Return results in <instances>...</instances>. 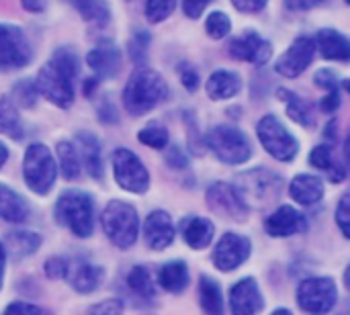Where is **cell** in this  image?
<instances>
[{
    "instance_id": "obj_1",
    "label": "cell",
    "mask_w": 350,
    "mask_h": 315,
    "mask_svg": "<svg viewBox=\"0 0 350 315\" xmlns=\"http://www.w3.org/2000/svg\"><path fill=\"white\" fill-rule=\"evenodd\" d=\"M170 96V88L160 72L152 68H137L123 90V107L129 115L142 117L160 107Z\"/></svg>"
},
{
    "instance_id": "obj_2",
    "label": "cell",
    "mask_w": 350,
    "mask_h": 315,
    "mask_svg": "<svg viewBox=\"0 0 350 315\" xmlns=\"http://www.w3.org/2000/svg\"><path fill=\"white\" fill-rule=\"evenodd\" d=\"M53 215L76 238H90L94 232V199L88 193L76 189L64 191L55 201Z\"/></svg>"
},
{
    "instance_id": "obj_3",
    "label": "cell",
    "mask_w": 350,
    "mask_h": 315,
    "mask_svg": "<svg viewBox=\"0 0 350 315\" xmlns=\"http://www.w3.org/2000/svg\"><path fill=\"white\" fill-rule=\"evenodd\" d=\"M283 178L275 170L269 168H252L246 172H240L236 176V191L244 199V203L256 209L273 205L279 195L283 193Z\"/></svg>"
},
{
    "instance_id": "obj_4",
    "label": "cell",
    "mask_w": 350,
    "mask_h": 315,
    "mask_svg": "<svg viewBox=\"0 0 350 315\" xmlns=\"http://www.w3.org/2000/svg\"><path fill=\"white\" fill-rule=\"evenodd\" d=\"M205 146L215 154L217 160L230 166H238L250 160L252 143L248 135L236 125H215L205 135Z\"/></svg>"
},
{
    "instance_id": "obj_5",
    "label": "cell",
    "mask_w": 350,
    "mask_h": 315,
    "mask_svg": "<svg viewBox=\"0 0 350 315\" xmlns=\"http://www.w3.org/2000/svg\"><path fill=\"white\" fill-rule=\"evenodd\" d=\"M103 230L117 248H131L139 236L137 209L125 201H111L103 211Z\"/></svg>"
},
{
    "instance_id": "obj_6",
    "label": "cell",
    "mask_w": 350,
    "mask_h": 315,
    "mask_svg": "<svg viewBox=\"0 0 350 315\" xmlns=\"http://www.w3.org/2000/svg\"><path fill=\"white\" fill-rule=\"evenodd\" d=\"M23 176L27 187L37 195H47L57 178V166L45 143H31L23 158Z\"/></svg>"
},
{
    "instance_id": "obj_7",
    "label": "cell",
    "mask_w": 350,
    "mask_h": 315,
    "mask_svg": "<svg viewBox=\"0 0 350 315\" xmlns=\"http://www.w3.org/2000/svg\"><path fill=\"white\" fill-rule=\"evenodd\" d=\"M256 135L262 148L279 162H291L299 152L295 135L281 123L277 115H265L256 125Z\"/></svg>"
},
{
    "instance_id": "obj_8",
    "label": "cell",
    "mask_w": 350,
    "mask_h": 315,
    "mask_svg": "<svg viewBox=\"0 0 350 315\" xmlns=\"http://www.w3.org/2000/svg\"><path fill=\"white\" fill-rule=\"evenodd\" d=\"M338 301L336 283L328 277H312L297 287V305L310 315H326Z\"/></svg>"
},
{
    "instance_id": "obj_9",
    "label": "cell",
    "mask_w": 350,
    "mask_h": 315,
    "mask_svg": "<svg viewBox=\"0 0 350 315\" xmlns=\"http://www.w3.org/2000/svg\"><path fill=\"white\" fill-rule=\"evenodd\" d=\"M31 59L33 49L25 31L12 23H0V72L21 70Z\"/></svg>"
},
{
    "instance_id": "obj_10",
    "label": "cell",
    "mask_w": 350,
    "mask_h": 315,
    "mask_svg": "<svg viewBox=\"0 0 350 315\" xmlns=\"http://www.w3.org/2000/svg\"><path fill=\"white\" fill-rule=\"evenodd\" d=\"M113 174L117 184L133 195H144L150 189V172L144 162L127 148L113 152Z\"/></svg>"
},
{
    "instance_id": "obj_11",
    "label": "cell",
    "mask_w": 350,
    "mask_h": 315,
    "mask_svg": "<svg viewBox=\"0 0 350 315\" xmlns=\"http://www.w3.org/2000/svg\"><path fill=\"white\" fill-rule=\"evenodd\" d=\"M35 86L41 96L59 109H68L74 102V80L51 61L41 66L35 78Z\"/></svg>"
},
{
    "instance_id": "obj_12",
    "label": "cell",
    "mask_w": 350,
    "mask_h": 315,
    "mask_svg": "<svg viewBox=\"0 0 350 315\" xmlns=\"http://www.w3.org/2000/svg\"><path fill=\"white\" fill-rule=\"evenodd\" d=\"M207 205L213 213L230 219V221H246L248 219V205L244 203V199L240 197V193L236 191L234 184L230 182H213L207 193H205Z\"/></svg>"
},
{
    "instance_id": "obj_13",
    "label": "cell",
    "mask_w": 350,
    "mask_h": 315,
    "mask_svg": "<svg viewBox=\"0 0 350 315\" xmlns=\"http://www.w3.org/2000/svg\"><path fill=\"white\" fill-rule=\"evenodd\" d=\"M228 51L234 59H242L254 66H265L269 64L273 55V43L265 39L258 31L246 29L242 35L234 37L228 45Z\"/></svg>"
},
{
    "instance_id": "obj_14",
    "label": "cell",
    "mask_w": 350,
    "mask_h": 315,
    "mask_svg": "<svg viewBox=\"0 0 350 315\" xmlns=\"http://www.w3.org/2000/svg\"><path fill=\"white\" fill-rule=\"evenodd\" d=\"M314 55H316L314 37L299 35L293 39L289 49L277 59L275 70H277V74H281L285 78H297L310 68V64L314 61Z\"/></svg>"
},
{
    "instance_id": "obj_15",
    "label": "cell",
    "mask_w": 350,
    "mask_h": 315,
    "mask_svg": "<svg viewBox=\"0 0 350 315\" xmlns=\"http://www.w3.org/2000/svg\"><path fill=\"white\" fill-rule=\"evenodd\" d=\"M250 252H252V244L246 236L226 234L224 238H219L217 246L213 248L211 260L215 269H219L221 273H232L248 260Z\"/></svg>"
},
{
    "instance_id": "obj_16",
    "label": "cell",
    "mask_w": 350,
    "mask_h": 315,
    "mask_svg": "<svg viewBox=\"0 0 350 315\" xmlns=\"http://www.w3.org/2000/svg\"><path fill=\"white\" fill-rule=\"evenodd\" d=\"M86 61L96 80H111L121 70V49L111 39H105L88 51Z\"/></svg>"
},
{
    "instance_id": "obj_17",
    "label": "cell",
    "mask_w": 350,
    "mask_h": 315,
    "mask_svg": "<svg viewBox=\"0 0 350 315\" xmlns=\"http://www.w3.org/2000/svg\"><path fill=\"white\" fill-rule=\"evenodd\" d=\"M230 307L234 315H258L262 312L265 299L258 289V283L252 277L238 281L230 289Z\"/></svg>"
},
{
    "instance_id": "obj_18",
    "label": "cell",
    "mask_w": 350,
    "mask_h": 315,
    "mask_svg": "<svg viewBox=\"0 0 350 315\" xmlns=\"http://www.w3.org/2000/svg\"><path fill=\"white\" fill-rule=\"evenodd\" d=\"M306 228H308L306 217L293 205H281L265 221V230L273 238H289L306 232Z\"/></svg>"
},
{
    "instance_id": "obj_19",
    "label": "cell",
    "mask_w": 350,
    "mask_h": 315,
    "mask_svg": "<svg viewBox=\"0 0 350 315\" xmlns=\"http://www.w3.org/2000/svg\"><path fill=\"white\" fill-rule=\"evenodd\" d=\"M76 152L80 156V164H84L88 176L94 180H100L105 174V164H103V152H100V141L94 133L90 131H78L76 133Z\"/></svg>"
},
{
    "instance_id": "obj_20",
    "label": "cell",
    "mask_w": 350,
    "mask_h": 315,
    "mask_svg": "<svg viewBox=\"0 0 350 315\" xmlns=\"http://www.w3.org/2000/svg\"><path fill=\"white\" fill-rule=\"evenodd\" d=\"M146 244L152 250H166L174 242V225L166 211H152L144 225Z\"/></svg>"
},
{
    "instance_id": "obj_21",
    "label": "cell",
    "mask_w": 350,
    "mask_h": 315,
    "mask_svg": "<svg viewBox=\"0 0 350 315\" xmlns=\"http://www.w3.org/2000/svg\"><path fill=\"white\" fill-rule=\"evenodd\" d=\"M316 51L324 59H334L347 64L350 59V41L349 37L336 29H320L314 37Z\"/></svg>"
},
{
    "instance_id": "obj_22",
    "label": "cell",
    "mask_w": 350,
    "mask_h": 315,
    "mask_svg": "<svg viewBox=\"0 0 350 315\" xmlns=\"http://www.w3.org/2000/svg\"><path fill=\"white\" fill-rule=\"evenodd\" d=\"M66 279L76 293L88 295V293H94L105 281V269L92 262H76V264H70Z\"/></svg>"
},
{
    "instance_id": "obj_23",
    "label": "cell",
    "mask_w": 350,
    "mask_h": 315,
    "mask_svg": "<svg viewBox=\"0 0 350 315\" xmlns=\"http://www.w3.org/2000/svg\"><path fill=\"white\" fill-rule=\"evenodd\" d=\"M207 96L211 100H228L240 94L242 90V78L234 70H215L207 82H205Z\"/></svg>"
},
{
    "instance_id": "obj_24",
    "label": "cell",
    "mask_w": 350,
    "mask_h": 315,
    "mask_svg": "<svg viewBox=\"0 0 350 315\" xmlns=\"http://www.w3.org/2000/svg\"><path fill=\"white\" fill-rule=\"evenodd\" d=\"M180 234L193 250H205L215 236V225L205 217H185L180 221Z\"/></svg>"
},
{
    "instance_id": "obj_25",
    "label": "cell",
    "mask_w": 350,
    "mask_h": 315,
    "mask_svg": "<svg viewBox=\"0 0 350 315\" xmlns=\"http://www.w3.org/2000/svg\"><path fill=\"white\" fill-rule=\"evenodd\" d=\"M31 215V207L23 195L14 189L0 184V219L8 223H25Z\"/></svg>"
},
{
    "instance_id": "obj_26",
    "label": "cell",
    "mask_w": 350,
    "mask_h": 315,
    "mask_svg": "<svg viewBox=\"0 0 350 315\" xmlns=\"http://www.w3.org/2000/svg\"><path fill=\"white\" fill-rule=\"evenodd\" d=\"M289 195L299 205H316L324 197V182L314 174H299L289 184Z\"/></svg>"
},
{
    "instance_id": "obj_27",
    "label": "cell",
    "mask_w": 350,
    "mask_h": 315,
    "mask_svg": "<svg viewBox=\"0 0 350 315\" xmlns=\"http://www.w3.org/2000/svg\"><path fill=\"white\" fill-rule=\"evenodd\" d=\"M41 242L43 240H41L39 234L29 232V230H16V232L6 234V240H4L2 248L12 258H25V256L35 254L41 248Z\"/></svg>"
},
{
    "instance_id": "obj_28",
    "label": "cell",
    "mask_w": 350,
    "mask_h": 315,
    "mask_svg": "<svg viewBox=\"0 0 350 315\" xmlns=\"http://www.w3.org/2000/svg\"><path fill=\"white\" fill-rule=\"evenodd\" d=\"M310 164L322 172L328 174V178L332 182H342L347 178V172H345V166L338 164L336 156H334V150L330 143H320L312 150L310 154Z\"/></svg>"
},
{
    "instance_id": "obj_29",
    "label": "cell",
    "mask_w": 350,
    "mask_h": 315,
    "mask_svg": "<svg viewBox=\"0 0 350 315\" xmlns=\"http://www.w3.org/2000/svg\"><path fill=\"white\" fill-rule=\"evenodd\" d=\"M277 96L287 105V115H289V119H293L297 125L314 127V123H316L314 107H312L306 98L297 96V94L291 92L289 88H279V90H277Z\"/></svg>"
},
{
    "instance_id": "obj_30",
    "label": "cell",
    "mask_w": 350,
    "mask_h": 315,
    "mask_svg": "<svg viewBox=\"0 0 350 315\" xmlns=\"http://www.w3.org/2000/svg\"><path fill=\"white\" fill-rule=\"evenodd\" d=\"M158 285L168 293H183L189 287V266L183 260L166 262L158 273Z\"/></svg>"
},
{
    "instance_id": "obj_31",
    "label": "cell",
    "mask_w": 350,
    "mask_h": 315,
    "mask_svg": "<svg viewBox=\"0 0 350 315\" xmlns=\"http://www.w3.org/2000/svg\"><path fill=\"white\" fill-rule=\"evenodd\" d=\"M74 8L86 20L94 27H107L111 23V4L107 0H72Z\"/></svg>"
},
{
    "instance_id": "obj_32",
    "label": "cell",
    "mask_w": 350,
    "mask_h": 315,
    "mask_svg": "<svg viewBox=\"0 0 350 315\" xmlns=\"http://www.w3.org/2000/svg\"><path fill=\"white\" fill-rule=\"evenodd\" d=\"M199 299L205 315H224V295L219 285L211 277H201L199 281Z\"/></svg>"
},
{
    "instance_id": "obj_33",
    "label": "cell",
    "mask_w": 350,
    "mask_h": 315,
    "mask_svg": "<svg viewBox=\"0 0 350 315\" xmlns=\"http://www.w3.org/2000/svg\"><path fill=\"white\" fill-rule=\"evenodd\" d=\"M55 154H57V162H59V170L64 174L66 180H76L80 178V156L76 152V146L72 141H66L62 139L57 146H55Z\"/></svg>"
},
{
    "instance_id": "obj_34",
    "label": "cell",
    "mask_w": 350,
    "mask_h": 315,
    "mask_svg": "<svg viewBox=\"0 0 350 315\" xmlns=\"http://www.w3.org/2000/svg\"><path fill=\"white\" fill-rule=\"evenodd\" d=\"M0 133L8 135L10 139H16V141L25 135L18 111H16L14 102L6 96L0 98Z\"/></svg>"
},
{
    "instance_id": "obj_35",
    "label": "cell",
    "mask_w": 350,
    "mask_h": 315,
    "mask_svg": "<svg viewBox=\"0 0 350 315\" xmlns=\"http://www.w3.org/2000/svg\"><path fill=\"white\" fill-rule=\"evenodd\" d=\"M127 287L142 299L152 301L156 297V283L152 273L146 266H133L127 275Z\"/></svg>"
},
{
    "instance_id": "obj_36",
    "label": "cell",
    "mask_w": 350,
    "mask_h": 315,
    "mask_svg": "<svg viewBox=\"0 0 350 315\" xmlns=\"http://www.w3.org/2000/svg\"><path fill=\"white\" fill-rule=\"evenodd\" d=\"M150 43H152V35L146 29H135L131 33V37L127 41V51H129V57L133 64L144 68L148 53H150Z\"/></svg>"
},
{
    "instance_id": "obj_37",
    "label": "cell",
    "mask_w": 350,
    "mask_h": 315,
    "mask_svg": "<svg viewBox=\"0 0 350 315\" xmlns=\"http://www.w3.org/2000/svg\"><path fill=\"white\" fill-rule=\"evenodd\" d=\"M55 68H59L64 74H68L72 80H76V76L80 74V59H78V53L70 47V45H62L57 47L53 53H51V59H49Z\"/></svg>"
},
{
    "instance_id": "obj_38",
    "label": "cell",
    "mask_w": 350,
    "mask_h": 315,
    "mask_svg": "<svg viewBox=\"0 0 350 315\" xmlns=\"http://www.w3.org/2000/svg\"><path fill=\"white\" fill-rule=\"evenodd\" d=\"M137 139L148 146V148H154V150H162L168 146L170 141V135H168V129L160 123H150L146 125L139 133H137Z\"/></svg>"
},
{
    "instance_id": "obj_39",
    "label": "cell",
    "mask_w": 350,
    "mask_h": 315,
    "mask_svg": "<svg viewBox=\"0 0 350 315\" xmlns=\"http://www.w3.org/2000/svg\"><path fill=\"white\" fill-rule=\"evenodd\" d=\"M39 98V92H37V86H35V80L31 78H23L18 80L14 86H12V102H16L18 107H25V109H31L35 107Z\"/></svg>"
},
{
    "instance_id": "obj_40",
    "label": "cell",
    "mask_w": 350,
    "mask_h": 315,
    "mask_svg": "<svg viewBox=\"0 0 350 315\" xmlns=\"http://www.w3.org/2000/svg\"><path fill=\"white\" fill-rule=\"evenodd\" d=\"M205 31H207V35L211 37V39H224V37H228L230 35V31H232V20H230V16L224 12V10H215V12H211L207 18H205Z\"/></svg>"
},
{
    "instance_id": "obj_41",
    "label": "cell",
    "mask_w": 350,
    "mask_h": 315,
    "mask_svg": "<svg viewBox=\"0 0 350 315\" xmlns=\"http://www.w3.org/2000/svg\"><path fill=\"white\" fill-rule=\"evenodd\" d=\"M176 2L178 0H146V18L150 23L166 20L174 12Z\"/></svg>"
},
{
    "instance_id": "obj_42",
    "label": "cell",
    "mask_w": 350,
    "mask_h": 315,
    "mask_svg": "<svg viewBox=\"0 0 350 315\" xmlns=\"http://www.w3.org/2000/svg\"><path fill=\"white\" fill-rule=\"evenodd\" d=\"M68 269H70V260L64 258V256H51V258H47V262H45V266H43L47 279H51V281L66 279Z\"/></svg>"
},
{
    "instance_id": "obj_43",
    "label": "cell",
    "mask_w": 350,
    "mask_h": 315,
    "mask_svg": "<svg viewBox=\"0 0 350 315\" xmlns=\"http://www.w3.org/2000/svg\"><path fill=\"white\" fill-rule=\"evenodd\" d=\"M314 82H316V86L324 88L326 92H336V90H340V78H338V74H336L334 70H330V68L318 70L316 76H314Z\"/></svg>"
},
{
    "instance_id": "obj_44",
    "label": "cell",
    "mask_w": 350,
    "mask_h": 315,
    "mask_svg": "<svg viewBox=\"0 0 350 315\" xmlns=\"http://www.w3.org/2000/svg\"><path fill=\"white\" fill-rule=\"evenodd\" d=\"M336 223L342 232L345 238H350V197L349 195H342L340 203H338V209H336Z\"/></svg>"
},
{
    "instance_id": "obj_45",
    "label": "cell",
    "mask_w": 350,
    "mask_h": 315,
    "mask_svg": "<svg viewBox=\"0 0 350 315\" xmlns=\"http://www.w3.org/2000/svg\"><path fill=\"white\" fill-rule=\"evenodd\" d=\"M178 76H180L183 86H185L189 92H195V90L199 88V84H201V78H199L197 70H195L191 64H180V66H178Z\"/></svg>"
},
{
    "instance_id": "obj_46",
    "label": "cell",
    "mask_w": 350,
    "mask_h": 315,
    "mask_svg": "<svg viewBox=\"0 0 350 315\" xmlns=\"http://www.w3.org/2000/svg\"><path fill=\"white\" fill-rule=\"evenodd\" d=\"M166 164L174 170H187L189 168V156L185 154V150L180 146H170L166 152Z\"/></svg>"
},
{
    "instance_id": "obj_47",
    "label": "cell",
    "mask_w": 350,
    "mask_h": 315,
    "mask_svg": "<svg viewBox=\"0 0 350 315\" xmlns=\"http://www.w3.org/2000/svg\"><path fill=\"white\" fill-rule=\"evenodd\" d=\"M86 315H123V303L117 299H107L92 305Z\"/></svg>"
},
{
    "instance_id": "obj_48",
    "label": "cell",
    "mask_w": 350,
    "mask_h": 315,
    "mask_svg": "<svg viewBox=\"0 0 350 315\" xmlns=\"http://www.w3.org/2000/svg\"><path fill=\"white\" fill-rule=\"evenodd\" d=\"M2 315H49L45 310L37 307V305H31V303H23V301H14L10 303Z\"/></svg>"
},
{
    "instance_id": "obj_49",
    "label": "cell",
    "mask_w": 350,
    "mask_h": 315,
    "mask_svg": "<svg viewBox=\"0 0 350 315\" xmlns=\"http://www.w3.org/2000/svg\"><path fill=\"white\" fill-rule=\"evenodd\" d=\"M213 0H183V10L189 18H201L205 8L211 4Z\"/></svg>"
},
{
    "instance_id": "obj_50",
    "label": "cell",
    "mask_w": 350,
    "mask_h": 315,
    "mask_svg": "<svg viewBox=\"0 0 350 315\" xmlns=\"http://www.w3.org/2000/svg\"><path fill=\"white\" fill-rule=\"evenodd\" d=\"M234 8L240 10V12H246V14H254V12H260L269 0H232Z\"/></svg>"
},
{
    "instance_id": "obj_51",
    "label": "cell",
    "mask_w": 350,
    "mask_h": 315,
    "mask_svg": "<svg viewBox=\"0 0 350 315\" xmlns=\"http://www.w3.org/2000/svg\"><path fill=\"white\" fill-rule=\"evenodd\" d=\"M340 102H342L340 90L328 92V94L320 100V111H322V113H336V111L340 109Z\"/></svg>"
},
{
    "instance_id": "obj_52",
    "label": "cell",
    "mask_w": 350,
    "mask_h": 315,
    "mask_svg": "<svg viewBox=\"0 0 350 315\" xmlns=\"http://www.w3.org/2000/svg\"><path fill=\"white\" fill-rule=\"evenodd\" d=\"M98 119L103 123H115L117 121V107L111 102V98H105L98 107Z\"/></svg>"
},
{
    "instance_id": "obj_53",
    "label": "cell",
    "mask_w": 350,
    "mask_h": 315,
    "mask_svg": "<svg viewBox=\"0 0 350 315\" xmlns=\"http://www.w3.org/2000/svg\"><path fill=\"white\" fill-rule=\"evenodd\" d=\"M324 0H285V6L289 10H310V8H316Z\"/></svg>"
},
{
    "instance_id": "obj_54",
    "label": "cell",
    "mask_w": 350,
    "mask_h": 315,
    "mask_svg": "<svg viewBox=\"0 0 350 315\" xmlns=\"http://www.w3.org/2000/svg\"><path fill=\"white\" fill-rule=\"evenodd\" d=\"M21 4H23V8H27L29 12H35V14L45 10V0H21Z\"/></svg>"
},
{
    "instance_id": "obj_55",
    "label": "cell",
    "mask_w": 350,
    "mask_h": 315,
    "mask_svg": "<svg viewBox=\"0 0 350 315\" xmlns=\"http://www.w3.org/2000/svg\"><path fill=\"white\" fill-rule=\"evenodd\" d=\"M324 137L330 139V141H336V137H338V121H330V123L326 125Z\"/></svg>"
},
{
    "instance_id": "obj_56",
    "label": "cell",
    "mask_w": 350,
    "mask_h": 315,
    "mask_svg": "<svg viewBox=\"0 0 350 315\" xmlns=\"http://www.w3.org/2000/svg\"><path fill=\"white\" fill-rule=\"evenodd\" d=\"M98 82H100V80H96L94 76L88 78V80L84 82V94H86V96H92V94H94V88L98 86Z\"/></svg>"
},
{
    "instance_id": "obj_57",
    "label": "cell",
    "mask_w": 350,
    "mask_h": 315,
    "mask_svg": "<svg viewBox=\"0 0 350 315\" xmlns=\"http://www.w3.org/2000/svg\"><path fill=\"white\" fill-rule=\"evenodd\" d=\"M4 266H6V252L0 244V287H2V279H4Z\"/></svg>"
},
{
    "instance_id": "obj_58",
    "label": "cell",
    "mask_w": 350,
    "mask_h": 315,
    "mask_svg": "<svg viewBox=\"0 0 350 315\" xmlns=\"http://www.w3.org/2000/svg\"><path fill=\"white\" fill-rule=\"evenodd\" d=\"M6 160H8V148L0 141V168L6 164Z\"/></svg>"
},
{
    "instance_id": "obj_59",
    "label": "cell",
    "mask_w": 350,
    "mask_h": 315,
    "mask_svg": "<svg viewBox=\"0 0 350 315\" xmlns=\"http://www.w3.org/2000/svg\"><path fill=\"white\" fill-rule=\"evenodd\" d=\"M271 315H293V314H291L289 310H285V307H281V310H275V312H273V314H271Z\"/></svg>"
},
{
    "instance_id": "obj_60",
    "label": "cell",
    "mask_w": 350,
    "mask_h": 315,
    "mask_svg": "<svg viewBox=\"0 0 350 315\" xmlns=\"http://www.w3.org/2000/svg\"><path fill=\"white\" fill-rule=\"evenodd\" d=\"M345 2H349V0H345Z\"/></svg>"
}]
</instances>
